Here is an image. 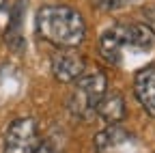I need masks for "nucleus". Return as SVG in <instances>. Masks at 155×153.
I'll return each instance as SVG.
<instances>
[{"label":"nucleus","instance_id":"nucleus-1","mask_svg":"<svg viewBox=\"0 0 155 153\" xmlns=\"http://www.w3.org/2000/svg\"><path fill=\"white\" fill-rule=\"evenodd\" d=\"M37 30L61 50H73L84 41L86 24L80 11L67 5H45L37 11Z\"/></svg>","mask_w":155,"mask_h":153},{"label":"nucleus","instance_id":"nucleus-2","mask_svg":"<svg viewBox=\"0 0 155 153\" xmlns=\"http://www.w3.org/2000/svg\"><path fill=\"white\" fill-rule=\"evenodd\" d=\"M106 91H108V80L104 71L82 73L75 80V91L71 93V99H69L71 112L80 119H91L97 110V104L106 95Z\"/></svg>","mask_w":155,"mask_h":153},{"label":"nucleus","instance_id":"nucleus-3","mask_svg":"<svg viewBox=\"0 0 155 153\" xmlns=\"http://www.w3.org/2000/svg\"><path fill=\"white\" fill-rule=\"evenodd\" d=\"M37 145V123L28 117H22L7 127L2 153H35Z\"/></svg>","mask_w":155,"mask_h":153},{"label":"nucleus","instance_id":"nucleus-4","mask_svg":"<svg viewBox=\"0 0 155 153\" xmlns=\"http://www.w3.org/2000/svg\"><path fill=\"white\" fill-rule=\"evenodd\" d=\"M52 73L58 82H75L84 73V58L73 50H63L52 58Z\"/></svg>","mask_w":155,"mask_h":153},{"label":"nucleus","instance_id":"nucleus-5","mask_svg":"<svg viewBox=\"0 0 155 153\" xmlns=\"http://www.w3.org/2000/svg\"><path fill=\"white\" fill-rule=\"evenodd\" d=\"M108 32L119 41L121 48H140V50H149L153 43V35L142 26V24H116L112 28H108Z\"/></svg>","mask_w":155,"mask_h":153},{"label":"nucleus","instance_id":"nucleus-6","mask_svg":"<svg viewBox=\"0 0 155 153\" xmlns=\"http://www.w3.org/2000/svg\"><path fill=\"white\" fill-rule=\"evenodd\" d=\"M134 93L144 112L155 119V65L140 69L134 78Z\"/></svg>","mask_w":155,"mask_h":153},{"label":"nucleus","instance_id":"nucleus-7","mask_svg":"<svg viewBox=\"0 0 155 153\" xmlns=\"http://www.w3.org/2000/svg\"><path fill=\"white\" fill-rule=\"evenodd\" d=\"M99 117L108 123V125H116L125 119L127 114V106H125V97L119 91H106V95L101 97V101L97 104L95 110Z\"/></svg>","mask_w":155,"mask_h":153},{"label":"nucleus","instance_id":"nucleus-8","mask_svg":"<svg viewBox=\"0 0 155 153\" xmlns=\"http://www.w3.org/2000/svg\"><path fill=\"white\" fill-rule=\"evenodd\" d=\"M127 140H129V136H127L119 125H110L108 129H104V131L97 134L95 145H97V151H99V153H110L116 147L125 145Z\"/></svg>","mask_w":155,"mask_h":153},{"label":"nucleus","instance_id":"nucleus-9","mask_svg":"<svg viewBox=\"0 0 155 153\" xmlns=\"http://www.w3.org/2000/svg\"><path fill=\"white\" fill-rule=\"evenodd\" d=\"M99 54L110 63V65H119L121 63V56H123V48L119 45V41L106 30L99 39Z\"/></svg>","mask_w":155,"mask_h":153},{"label":"nucleus","instance_id":"nucleus-10","mask_svg":"<svg viewBox=\"0 0 155 153\" xmlns=\"http://www.w3.org/2000/svg\"><path fill=\"white\" fill-rule=\"evenodd\" d=\"M93 7L101 9V11H116V9H125L134 2H138V0H91Z\"/></svg>","mask_w":155,"mask_h":153},{"label":"nucleus","instance_id":"nucleus-11","mask_svg":"<svg viewBox=\"0 0 155 153\" xmlns=\"http://www.w3.org/2000/svg\"><path fill=\"white\" fill-rule=\"evenodd\" d=\"M142 20H144V28L153 35L155 32V7H147V9H142Z\"/></svg>","mask_w":155,"mask_h":153},{"label":"nucleus","instance_id":"nucleus-12","mask_svg":"<svg viewBox=\"0 0 155 153\" xmlns=\"http://www.w3.org/2000/svg\"><path fill=\"white\" fill-rule=\"evenodd\" d=\"M35 153H54V149H52V145H48V142H41V145H37Z\"/></svg>","mask_w":155,"mask_h":153},{"label":"nucleus","instance_id":"nucleus-13","mask_svg":"<svg viewBox=\"0 0 155 153\" xmlns=\"http://www.w3.org/2000/svg\"><path fill=\"white\" fill-rule=\"evenodd\" d=\"M9 7V0H0V11H5Z\"/></svg>","mask_w":155,"mask_h":153}]
</instances>
